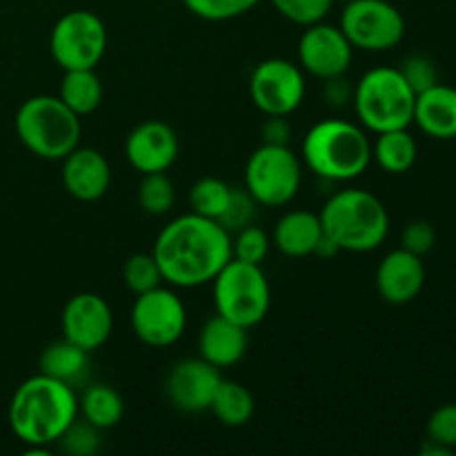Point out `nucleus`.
Returning <instances> with one entry per match:
<instances>
[{"label":"nucleus","mask_w":456,"mask_h":456,"mask_svg":"<svg viewBox=\"0 0 456 456\" xmlns=\"http://www.w3.org/2000/svg\"><path fill=\"white\" fill-rule=\"evenodd\" d=\"M123 281L132 294L150 292L163 283V274L154 254H132L123 265Z\"/></svg>","instance_id":"nucleus-29"},{"label":"nucleus","mask_w":456,"mask_h":456,"mask_svg":"<svg viewBox=\"0 0 456 456\" xmlns=\"http://www.w3.org/2000/svg\"><path fill=\"white\" fill-rule=\"evenodd\" d=\"M341 31L354 49L387 52L405 36L403 13L387 0H354L346 3L341 13Z\"/></svg>","instance_id":"nucleus-10"},{"label":"nucleus","mask_w":456,"mask_h":456,"mask_svg":"<svg viewBox=\"0 0 456 456\" xmlns=\"http://www.w3.org/2000/svg\"><path fill=\"white\" fill-rule=\"evenodd\" d=\"M321 223L338 252L365 254L381 248L390 232V216L381 200L368 190H341L325 200Z\"/></svg>","instance_id":"nucleus-4"},{"label":"nucleus","mask_w":456,"mask_h":456,"mask_svg":"<svg viewBox=\"0 0 456 456\" xmlns=\"http://www.w3.org/2000/svg\"><path fill=\"white\" fill-rule=\"evenodd\" d=\"M129 323L138 341L150 347H169L185 334L187 310L172 289L159 288L138 294L129 312Z\"/></svg>","instance_id":"nucleus-11"},{"label":"nucleus","mask_w":456,"mask_h":456,"mask_svg":"<svg viewBox=\"0 0 456 456\" xmlns=\"http://www.w3.org/2000/svg\"><path fill=\"white\" fill-rule=\"evenodd\" d=\"M13 127L22 145L45 160H62L80 142V116L47 94L27 98L18 107Z\"/></svg>","instance_id":"nucleus-5"},{"label":"nucleus","mask_w":456,"mask_h":456,"mask_svg":"<svg viewBox=\"0 0 456 456\" xmlns=\"http://www.w3.org/2000/svg\"><path fill=\"white\" fill-rule=\"evenodd\" d=\"M232 194H234V187H230L225 181H221V178H200V181H196L194 187L190 190L191 212L200 214V216L205 218L221 221L223 214L230 208Z\"/></svg>","instance_id":"nucleus-27"},{"label":"nucleus","mask_w":456,"mask_h":456,"mask_svg":"<svg viewBox=\"0 0 456 456\" xmlns=\"http://www.w3.org/2000/svg\"><path fill=\"white\" fill-rule=\"evenodd\" d=\"M212 285L216 314L240 328H254L270 312L272 289L261 265L230 258Z\"/></svg>","instance_id":"nucleus-7"},{"label":"nucleus","mask_w":456,"mask_h":456,"mask_svg":"<svg viewBox=\"0 0 456 456\" xmlns=\"http://www.w3.org/2000/svg\"><path fill=\"white\" fill-rule=\"evenodd\" d=\"M214 417L227 428H240L249 423L254 417V396L245 386L236 381H225L223 379L218 383L216 392H214L212 405H209Z\"/></svg>","instance_id":"nucleus-26"},{"label":"nucleus","mask_w":456,"mask_h":456,"mask_svg":"<svg viewBox=\"0 0 456 456\" xmlns=\"http://www.w3.org/2000/svg\"><path fill=\"white\" fill-rule=\"evenodd\" d=\"M428 439L444 448H456V403H445L428 419Z\"/></svg>","instance_id":"nucleus-35"},{"label":"nucleus","mask_w":456,"mask_h":456,"mask_svg":"<svg viewBox=\"0 0 456 456\" xmlns=\"http://www.w3.org/2000/svg\"><path fill=\"white\" fill-rule=\"evenodd\" d=\"M156 263L174 288H200L216 279L232 258V236L214 218L183 214L156 236Z\"/></svg>","instance_id":"nucleus-1"},{"label":"nucleus","mask_w":456,"mask_h":456,"mask_svg":"<svg viewBox=\"0 0 456 456\" xmlns=\"http://www.w3.org/2000/svg\"><path fill=\"white\" fill-rule=\"evenodd\" d=\"M38 365L40 374H47V377L58 379V381H65L71 386V383L78 381L87 372L89 352H85L83 347L74 346L71 341L62 338V341L45 347Z\"/></svg>","instance_id":"nucleus-25"},{"label":"nucleus","mask_w":456,"mask_h":456,"mask_svg":"<svg viewBox=\"0 0 456 456\" xmlns=\"http://www.w3.org/2000/svg\"><path fill=\"white\" fill-rule=\"evenodd\" d=\"M261 0H183L194 16L209 22H223L252 12Z\"/></svg>","instance_id":"nucleus-31"},{"label":"nucleus","mask_w":456,"mask_h":456,"mask_svg":"<svg viewBox=\"0 0 456 456\" xmlns=\"http://www.w3.org/2000/svg\"><path fill=\"white\" fill-rule=\"evenodd\" d=\"M419 147L408 129H390L377 134L372 145V159L387 174H405L417 163Z\"/></svg>","instance_id":"nucleus-23"},{"label":"nucleus","mask_w":456,"mask_h":456,"mask_svg":"<svg viewBox=\"0 0 456 456\" xmlns=\"http://www.w3.org/2000/svg\"><path fill=\"white\" fill-rule=\"evenodd\" d=\"M111 167L94 147H76L62 159V185L67 194L83 203L102 199L110 190Z\"/></svg>","instance_id":"nucleus-18"},{"label":"nucleus","mask_w":456,"mask_h":456,"mask_svg":"<svg viewBox=\"0 0 456 456\" xmlns=\"http://www.w3.org/2000/svg\"><path fill=\"white\" fill-rule=\"evenodd\" d=\"M58 98L80 118L94 114L102 102V83L96 69H67Z\"/></svg>","instance_id":"nucleus-22"},{"label":"nucleus","mask_w":456,"mask_h":456,"mask_svg":"<svg viewBox=\"0 0 456 456\" xmlns=\"http://www.w3.org/2000/svg\"><path fill=\"white\" fill-rule=\"evenodd\" d=\"M49 52L62 69H96L107 52V27L101 16L74 9L61 16L49 34Z\"/></svg>","instance_id":"nucleus-9"},{"label":"nucleus","mask_w":456,"mask_h":456,"mask_svg":"<svg viewBox=\"0 0 456 456\" xmlns=\"http://www.w3.org/2000/svg\"><path fill=\"white\" fill-rule=\"evenodd\" d=\"M417 94L399 67H374L365 71L352 94L361 125L374 134L408 129L414 123Z\"/></svg>","instance_id":"nucleus-6"},{"label":"nucleus","mask_w":456,"mask_h":456,"mask_svg":"<svg viewBox=\"0 0 456 456\" xmlns=\"http://www.w3.org/2000/svg\"><path fill=\"white\" fill-rule=\"evenodd\" d=\"M78 417V396L65 381L36 374L16 387L9 403L12 432L29 448H47Z\"/></svg>","instance_id":"nucleus-2"},{"label":"nucleus","mask_w":456,"mask_h":456,"mask_svg":"<svg viewBox=\"0 0 456 456\" xmlns=\"http://www.w3.org/2000/svg\"><path fill=\"white\" fill-rule=\"evenodd\" d=\"M303 165L289 145H261L245 165V190L263 208H283L301 190Z\"/></svg>","instance_id":"nucleus-8"},{"label":"nucleus","mask_w":456,"mask_h":456,"mask_svg":"<svg viewBox=\"0 0 456 456\" xmlns=\"http://www.w3.org/2000/svg\"><path fill=\"white\" fill-rule=\"evenodd\" d=\"M289 136H292V127L285 116H267L261 127L263 145H289Z\"/></svg>","instance_id":"nucleus-38"},{"label":"nucleus","mask_w":456,"mask_h":456,"mask_svg":"<svg viewBox=\"0 0 456 456\" xmlns=\"http://www.w3.org/2000/svg\"><path fill=\"white\" fill-rule=\"evenodd\" d=\"M272 248V236L256 225H248L236 232V239H232V258L261 265L265 261L267 252Z\"/></svg>","instance_id":"nucleus-30"},{"label":"nucleus","mask_w":456,"mask_h":456,"mask_svg":"<svg viewBox=\"0 0 456 456\" xmlns=\"http://www.w3.org/2000/svg\"><path fill=\"white\" fill-rule=\"evenodd\" d=\"M301 156L305 167L323 181L347 183L370 167L372 142L359 125L341 118H325L307 129Z\"/></svg>","instance_id":"nucleus-3"},{"label":"nucleus","mask_w":456,"mask_h":456,"mask_svg":"<svg viewBox=\"0 0 456 456\" xmlns=\"http://www.w3.org/2000/svg\"><path fill=\"white\" fill-rule=\"evenodd\" d=\"M426 285L423 258L399 248L386 254L377 267V289L383 301L392 305L412 303Z\"/></svg>","instance_id":"nucleus-17"},{"label":"nucleus","mask_w":456,"mask_h":456,"mask_svg":"<svg viewBox=\"0 0 456 456\" xmlns=\"http://www.w3.org/2000/svg\"><path fill=\"white\" fill-rule=\"evenodd\" d=\"M62 337L85 352H94L105 346L114 330L111 307L101 294H74L62 307Z\"/></svg>","instance_id":"nucleus-14"},{"label":"nucleus","mask_w":456,"mask_h":456,"mask_svg":"<svg viewBox=\"0 0 456 456\" xmlns=\"http://www.w3.org/2000/svg\"><path fill=\"white\" fill-rule=\"evenodd\" d=\"M249 96L265 116H289L305 98L303 69L285 58H267L249 76Z\"/></svg>","instance_id":"nucleus-12"},{"label":"nucleus","mask_w":456,"mask_h":456,"mask_svg":"<svg viewBox=\"0 0 456 456\" xmlns=\"http://www.w3.org/2000/svg\"><path fill=\"white\" fill-rule=\"evenodd\" d=\"M223 381L221 370L205 359H185L174 365L165 381V395L169 403L181 412L199 414L209 410L218 383Z\"/></svg>","instance_id":"nucleus-15"},{"label":"nucleus","mask_w":456,"mask_h":456,"mask_svg":"<svg viewBox=\"0 0 456 456\" xmlns=\"http://www.w3.org/2000/svg\"><path fill=\"white\" fill-rule=\"evenodd\" d=\"M414 123L426 136L436 141L456 138V89L436 83L426 92L417 94Z\"/></svg>","instance_id":"nucleus-20"},{"label":"nucleus","mask_w":456,"mask_h":456,"mask_svg":"<svg viewBox=\"0 0 456 456\" xmlns=\"http://www.w3.org/2000/svg\"><path fill=\"white\" fill-rule=\"evenodd\" d=\"M78 412L98 430H111L125 414L123 396L105 383H94L78 399Z\"/></svg>","instance_id":"nucleus-24"},{"label":"nucleus","mask_w":456,"mask_h":456,"mask_svg":"<svg viewBox=\"0 0 456 456\" xmlns=\"http://www.w3.org/2000/svg\"><path fill=\"white\" fill-rule=\"evenodd\" d=\"M323 239V223L319 214L310 209H292L276 221L272 232V245L289 258L314 256Z\"/></svg>","instance_id":"nucleus-19"},{"label":"nucleus","mask_w":456,"mask_h":456,"mask_svg":"<svg viewBox=\"0 0 456 456\" xmlns=\"http://www.w3.org/2000/svg\"><path fill=\"white\" fill-rule=\"evenodd\" d=\"M352 58H354V47L341 27L321 20L305 27L298 38V62H301L298 67L321 80L346 74L352 65Z\"/></svg>","instance_id":"nucleus-13"},{"label":"nucleus","mask_w":456,"mask_h":456,"mask_svg":"<svg viewBox=\"0 0 456 456\" xmlns=\"http://www.w3.org/2000/svg\"><path fill=\"white\" fill-rule=\"evenodd\" d=\"M399 71L403 74V78L408 80L410 87L414 89V94H421L426 89H430L432 85L439 83V71L436 65L432 62V58L423 56V53H412V56L405 58L401 62Z\"/></svg>","instance_id":"nucleus-34"},{"label":"nucleus","mask_w":456,"mask_h":456,"mask_svg":"<svg viewBox=\"0 0 456 456\" xmlns=\"http://www.w3.org/2000/svg\"><path fill=\"white\" fill-rule=\"evenodd\" d=\"M256 200L249 196L248 190H236L234 187V194H232V203L227 208V212L223 214L221 223L227 232H239L243 227L252 225L254 221V214H256Z\"/></svg>","instance_id":"nucleus-36"},{"label":"nucleus","mask_w":456,"mask_h":456,"mask_svg":"<svg viewBox=\"0 0 456 456\" xmlns=\"http://www.w3.org/2000/svg\"><path fill=\"white\" fill-rule=\"evenodd\" d=\"M352 94L354 89L346 83L343 76H337V78L325 80V98H328L330 105L334 107H343L352 101Z\"/></svg>","instance_id":"nucleus-39"},{"label":"nucleus","mask_w":456,"mask_h":456,"mask_svg":"<svg viewBox=\"0 0 456 456\" xmlns=\"http://www.w3.org/2000/svg\"><path fill=\"white\" fill-rule=\"evenodd\" d=\"M125 156L141 174L167 172L178 159V136L163 120H145L129 132Z\"/></svg>","instance_id":"nucleus-16"},{"label":"nucleus","mask_w":456,"mask_h":456,"mask_svg":"<svg viewBox=\"0 0 456 456\" xmlns=\"http://www.w3.org/2000/svg\"><path fill=\"white\" fill-rule=\"evenodd\" d=\"M199 350L200 359L216 365L218 370L232 368L248 352V330L216 314L200 330Z\"/></svg>","instance_id":"nucleus-21"},{"label":"nucleus","mask_w":456,"mask_h":456,"mask_svg":"<svg viewBox=\"0 0 456 456\" xmlns=\"http://www.w3.org/2000/svg\"><path fill=\"white\" fill-rule=\"evenodd\" d=\"M174 200H176V187L167 174H142L141 187H138V203L147 214L163 216L174 208Z\"/></svg>","instance_id":"nucleus-28"},{"label":"nucleus","mask_w":456,"mask_h":456,"mask_svg":"<svg viewBox=\"0 0 456 456\" xmlns=\"http://www.w3.org/2000/svg\"><path fill=\"white\" fill-rule=\"evenodd\" d=\"M343 3H354V0H343Z\"/></svg>","instance_id":"nucleus-40"},{"label":"nucleus","mask_w":456,"mask_h":456,"mask_svg":"<svg viewBox=\"0 0 456 456\" xmlns=\"http://www.w3.org/2000/svg\"><path fill=\"white\" fill-rule=\"evenodd\" d=\"M101 432L102 430L94 428L92 423H87L85 419L83 421H78V419H76V421L71 423L65 432H62V436L56 441V444L61 445V450L65 454L94 456L102 445Z\"/></svg>","instance_id":"nucleus-33"},{"label":"nucleus","mask_w":456,"mask_h":456,"mask_svg":"<svg viewBox=\"0 0 456 456\" xmlns=\"http://www.w3.org/2000/svg\"><path fill=\"white\" fill-rule=\"evenodd\" d=\"M270 3L281 16L301 27L325 20V16L334 7V0H270Z\"/></svg>","instance_id":"nucleus-32"},{"label":"nucleus","mask_w":456,"mask_h":456,"mask_svg":"<svg viewBox=\"0 0 456 456\" xmlns=\"http://www.w3.org/2000/svg\"><path fill=\"white\" fill-rule=\"evenodd\" d=\"M435 243L436 232L428 221H412L410 225H405L403 234H401V248L421 258L435 248Z\"/></svg>","instance_id":"nucleus-37"}]
</instances>
